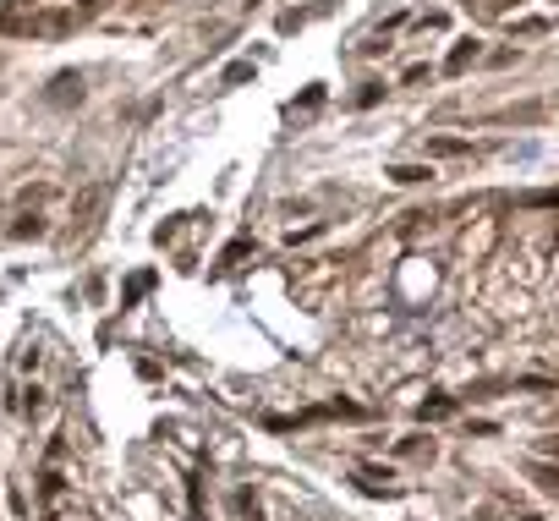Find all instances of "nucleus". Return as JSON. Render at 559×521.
I'll list each match as a JSON object with an SVG mask.
<instances>
[{
	"label": "nucleus",
	"instance_id": "nucleus-4",
	"mask_svg": "<svg viewBox=\"0 0 559 521\" xmlns=\"http://www.w3.org/2000/svg\"><path fill=\"white\" fill-rule=\"evenodd\" d=\"M450 412H456L450 400H428V406H422V417H450Z\"/></svg>",
	"mask_w": 559,
	"mask_h": 521
},
{
	"label": "nucleus",
	"instance_id": "nucleus-3",
	"mask_svg": "<svg viewBox=\"0 0 559 521\" xmlns=\"http://www.w3.org/2000/svg\"><path fill=\"white\" fill-rule=\"evenodd\" d=\"M434 154H466V143H461V138H439Z\"/></svg>",
	"mask_w": 559,
	"mask_h": 521
},
{
	"label": "nucleus",
	"instance_id": "nucleus-1",
	"mask_svg": "<svg viewBox=\"0 0 559 521\" xmlns=\"http://www.w3.org/2000/svg\"><path fill=\"white\" fill-rule=\"evenodd\" d=\"M428 176H434V170H422V165H400L395 170V181H406V187H412V181H428Z\"/></svg>",
	"mask_w": 559,
	"mask_h": 521
},
{
	"label": "nucleus",
	"instance_id": "nucleus-2",
	"mask_svg": "<svg viewBox=\"0 0 559 521\" xmlns=\"http://www.w3.org/2000/svg\"><path fill=\"white\" fill-rule=\"evenodd\" d=\"M472 55H477V44H461V50H456V55H450V72H461V66H466V61H472Z\"/></svg>",
	"mask_w": 559,
	"mask_h": 521
}]
</instances>
